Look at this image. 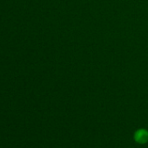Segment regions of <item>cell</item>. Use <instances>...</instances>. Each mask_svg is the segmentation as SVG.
<instances>
[{
  "mask_svg": "<svg viewBox=\"0 0 148 148\" xmlns=\"http://www.w3.org/2000/svg\"><path fill=\"white\" fill-rule=\"evenodd\" d=\"M134 140L137 143L145 144L148 142V131L146 129H139L134 134Z\"/></svg>",
  "mask_w": 148,
  "mask_h": 148,
  "instance_id": "6da1fadb",
  "label": "cell"
}]
</instances>
